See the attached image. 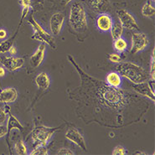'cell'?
Masks as SVG:
<instances>
[{
  "label": "cell",
  "instance_id": "obj_1",
  "mask_svg": "<svg viewBox=\"0 0 155 155\" xmlns=\"http://www.w3.org/2000/svg\"><path fill=\"white\" fill-rule=\"evenodd\" d=\"M81 77L90 85L91 96L94 98L98 110L101 108L104 112H107L110 114L115 115L118 126H126L127 119L124 114L129 108L130 105L137 103V100L141 98L136 95L132 94L128 91L123 90L122 88H115L110 87L107 83H104L101 80L93 79L87 76L88 80L86 79L79 67L77 66Z\"/></svg>",
  "mask_w": 155,
  "mask_h": 155
},
{
  "label": "cell",
  "instance_id": "obj_2",
  "mask_svg": "<svg viewBox=\"0 0 155 155\" xmlns=\"http://www.w3.org/2000/svg\"><path fill=\"white\" fill-rule=\"evenodd\" d=\"M116 70L120 76L127 79L133 84L147 81L149 77L145 69L134 62H120L116 66Z\"/></svg>",
  "mask_w": 155,
  "mask_h": 155
},
{
  "label": "cell",
  "instance_id": "obj_3",
  "mask_svg": "<svg viewBox=\"0 0 155 155\" xmlns=\"http://www.w3.org/2000/svg\"><path fill=\"white\" fill-rule=\"evenodd\" d=\"M69 23L76 31H85L87 29V17L85 8L78 2L73 3L71 6Z\"/></svg>",
  "mask_w": 155,
  "mask_h": 155
},
{
  "label": "cell",
  "instance_id": "obj_4",
  "mask_svg": "<svg viewBox=\"0 0 155 155\" xmlns=\"http://www.w3.org/2000/svg\"><path fill=\"white\" fill-rule=\"evenodd\" d=\"M28 23L32 26L33 29H34V35H33L32 39L40 41L43 44H46L48 45H50L52 49H56V43H55V40L53 36L49 33H47L41 27V25L35 20V18H34L33 15L29 17Z\"/></svg>",
  "mask_w": 155,
  "mask_h": 155
},
{
  "label": "cell",
  "instance_id": "obj_5",
  "mask_svg": "<svg viewBox=\"0 0 155 155\" xmlns=\"http://www.w3.org/2000/svg\"><path fill=\"white\" fill-rule=\"evenodd\" d=\"M58 129L59 127H49L45 126L37 127L31 132L30 138L36 146L37 145L46 146L49 140Z\"/></svg>",
  "mask_w": 155,
  "mask_h": 155
},
{
  "label": "cell",
  "instance_id": "obj_6",
  "mask_svg": "<svg viewBox=\"0 0 155 155\" xmlns=\"http://www.w3.org/2000/svg\"><path fill=\"white\" fill-rule=\"evenodd\" d=\"M149 44V39L144 33L134 32L132 35V45L130 53L133 54H137L145 50Z\"/></svg>",
  "mask_w": 155,
  "mask_h": 155
},
{
  "label": "cell",
  "instance_id": "obj_7",
  "mask_svg": "<svg viewBox=\"0 0 155 155\" xmlns=\"http://www.w3.org/2000/svg\"><path fill=\"white\" fill-rule=\"evenodd\" d=\"M117 17L118 21L123 26V28H126L130 30H137L138 25H137L136 18L134 15H131L128 11L124 8H121L117 11Z\"/></svg>",
  "mask_w": 155,
  "mask_h": 155
},
{
  "label": "cell",
  "instance_id": "obj_8",
  "mask_svg": "<svg viewBox=\"0 0 155 155\" xmlns=\"http://www.w3.org/2000/svg\"><path fill=\"white\" fill-rule=\"evenodd\" d=\"M0 64L9 71H15L22 68L25 65V59L14 56H1Z\"/></svg>",
  "mask_w": 155,
  "mask_h": 155
},
{
  "label": "cell",
  "instance_id": "obj_9",
  "mask_svg": "<svg viewBox=\"0 0 155 155\" xmlns=\"http://www.w3.org/2000/svg\"><path fill=\"white\" fill-rule=\"evenodd\" d=\"M65 137L67 140L71 141L74 144L78 146L81 149H82L84 151H87L85 138L82 136V134L78 131V129H76L75 127L70 128L66 131Z\"/></svg>",
  "mask_w": 155,
  "mask_h": 155
},
{
  "label": "cell",
  "instance_id": "obj_10",
  "mask_svg": "<svg viewBox=\"0 0 155 155\" xmlns=\"http://www.w3.org/2000/svg\"><path fill=\"white\" fill-rule=\"evenodd\" d=\"M132 88L137 94H139L141 96H143L145 97L148 98L153 102L155 101L154 90L152 89L151 85L148 81L133 84L132 85Z\"/></svg>",
  "mask_w": 155,
  "mask_h": 155
},
{
  "label": "cell",
  "instance_id": "obj_11",
  "mask_svg": "<svg viewBox=\"0 0 155 155\" xmlns=\"http://www.w3.org/2000/svg\"><path fill=\"white\" fill-rule=\"evenodd\" d=\"M65 23V15L61 12L54 13L51 16L50 20V28H51V34L54 35H59L63 29V25Z\"/></svg>",
  "mask_w": 155,
  "mask_h": 155
},
{
  "label": "cell",
  "instance_id": "obj_12",
  "mask_svg": "<svg viewBox=\"0 0 155 155\" xmlns=\"http://www.w3.org/2000/svg\"><path fill=\"white\" fill-rule=\"evenodd\" d=\"M112 24H113V19L112 16L107 13L100 14L96 21L97 28L101 32H109L112 28Z\"/></svg>",
  "mask_w": 155,
  "mask_h": 155
},
{
  "label": "cell",
  "instance_id": "obj_13",
  "mask_svg": "<svg viewBox=\"0 0 155 155\" xmlns=\"http://www.w3.org/2000/svg\"><path fill=\"white\" fill-rule=\"evenodd\" d=\"M45 51H46V47L45 44H40L36 51L30 56L29 61H30V64L33 67L37 68L38 66L41 65V63L43 62L44 59H45Z\"/></svg>",
  "mask_w": 155,
  "mask_h": 155
},
{
  "label": "cell",
  "instance_id": "obj_14",
  "mask_svg": "<svg viewBox=\"0 0 155 155\" xmlns=\"http://www.w3.org/2000/svg\"><path fill=\"white\" fill-rule=\"evenodd\" d=\"M18 97V91L14 87H8L0 91V102L2 103H12L16 101Z\"/></svg>",
  "mask_w": 155,
  "mask_h": 155
},
{
  "label": "cell",
  "instance_id": "obj_15",
  "mask_svg": "<svg viewBox=\"0 0 155 155\" xmlns=\"http://www.w3.org/2000/svg\"><path fill=\"white\" fill-rule=\"evenodd\" d=\"M88 4L98 14L106 13L111 8V3L109 0H88Z\"/></svg>",
  "mask_w": 155,
  "mask_h": 155
},
{
  "label": "cell",
  "instance_id": "obj_16",
  "mask_svg": "<svg viewBox=\"0 0 155 155\" xmlns=\"http://www.w3.org/2000/svg\"><path fill=\"white\" fill-rule=\"evenodd\" d=\"M35 84L39 89L42 91L47 90L51 85V78L45 72H40L35 79Z\"/></svg>",
  "mask_w": 155,
  "mask_h": 155
},
{
  "label": "cell",
  "instance_id": "obj_17",
  "mask_svg": "<svg viewBox=\"0 0 155 155\" xmlns=\"http://www.w3.org/2000/svg\"><path fill=\"white\" fill-rule=\"evenodd\" d=\"M106 81H107V84L110 87H115V88L121 87L122 82H123L122 77L117 71H112L108 73L106 77Z\"/></svg>",
  "mask_w": 155,
  "mask_h": 155
},
{
  "label": "cell",
  "instance_id": "obj_18",
  "mask_svg": "<svg viewBox=\"0 0 155 155\" xmlns=\"http://www.w3.org/2000/svg\"><path fill=\"white\" fill-rule=\"evenodd\" d=\"M13 129H18L20 132H23L24 127L21 123H19L18 119L15 117L12 113H8V124H7V134H9L11 131Z\"/></svg>",
  "mask_w": 155,
  "mask_h": 155
},
{
  "label": "cell",
  "instance_id": "obj_19",
  "mask_svg": "<svg viewBox=\"0 0 155 155\" xmlns=\"http://www.w3.org/2000/svg\"><path fill=\"white\" fill-rule=\"evenodd\" d=\"M141 12H142L143 16H144L146 18H153V17L154 16L155 14V8L153 4V2L150 1V0H148V1L143 5Z\"/></svg>",
  "mask_w": 155,
  "mask_h": 155
},
{
  "label": "cell",
  "instance_id": "obj_20",
  "mask_svg": "<svg viewBox=\"0 0 155 155\" xmlns=\"http://www.w3.org/2000/svg\"><path fill=\"white\" fill-rule=\"evenodd\" d=\"M109 32L111 34V36H112V40H117V39L122 37V35H123V26L121 25V23L119 21H113L112 28H111Z\"/></svg>",
  "mask_w": 155,
  "mask_h": 155
},
{
  "label": "cell",
  "instance_id": "obj_21",
  "mask_svg": "<svg viewBox=\"0 0 155 155\" xmlns=\"http://www.w3.org/2000/svg\"><path fill=\"white\" fill-rule=\"evenodd\" d=\"M128 47V44L127 42V40L123 38V37H120L118 39L114 40V43H113V48L118 53H123L124 51H126V50Z\"/></svg>",
  "mask_w": 155,
  "mask_h": 155
},
{
  "label": "cell",
  "instance_id": "obj_22",
  "mask_svg": "<svg viewBox=\"0 0 155 155\" xmlns=\"http://www.w3.org/2000/svg\"><path fill=\"white\" fill-rule=\"evenodd\" d=\"M17 33L18 31L15 33V35L13 37H11L10 39H8L6 40H4L3 42L0 43V54H4L8 51V50L10 49V47L12 45H14V43H15V39L16 35H17Z\"/></svg>",
  "mask_w": 155,
  "mask_h": 155
},
{
  "label": "cell",
  "instance_id": "obj_23",
  "mask_svg": "<svg viewBox=\"0 0 155 155\" xmlns=\"http://www.w3.org/2000/svg\"><path fill=\"white\" fill-rule=\"evenodd\" d=\"M31 4H32V0H20V4H21L22 7V15L21 18H20V25H21L23 19L25 18L26 16L28 15V14H29V8L31 7Z\"/></svg>",
  "mask_w": 155,
  "mask_h": 155
},
{
  "label": "cell",
  "instance_id": "obj_24",
  "mask_svg": "<svg viewBox=\"0 0 155 155\" xmlns=\"http://www.w3.org/2000/svg\"><path fill=\"white\" fill-rule=\"evenodd\" d=\"M15 152L18 155L27 154L28 151H27V148H26L25 144L24 143V142L21 140H18L16 142L15 144Z\"/></svg>",
  "mask_w": 155,
  "mask_h": 155
},
{
  "label": "cell",
  "instance_id": "obj_25",
  "mask_svg": "<svg viewBox=\"0 0 155 155\" xmlns=\"http://www.w3.org/2000/svg\"><path fill=\"white\" fill-rule=\"evenodd\" d=\"M49 153V150L46 148V146L44 145H37L35 148L30 152V155H47Z\"/></svg>",
  "mask_w": 155,
  "mask_h": 155
},
{
  "label": "cell",
  "instance_id": "obj_26",
  "mask_svg": "<svg viewBox=\"0 0 155 155\" xmlns=\"http://www.w3.org/2000/svg\"><path fill=\"white\" fill-rule=\"evenodd\" d=\"M155 50H153L152 52L151 62H150V71H149V78L152 80V81H154L155 80Z\"/></svg>",
  "mask_w": 155,
  "mask_h": 155
},
{
  "label": "cell",
  "instance_id": "obj_27",
  "mask_svg": "<svg viewBox=\"0 0 155 155\" xmlns=\"http://www.w3.org/2000/svg\"><path fill=\"white\" fill-rule=\"evenodd\" d=\"M108 60L112 63H116V64H118L120 62L123 61V57L120 55L119 54L117 53H112L108 55Z\"/></svg>",
  "mask_w": 155,
  "mask_h": 155
},
{
  "label": "cell",
  "instance_id": "obj_28",
  "mask_svg": "<svg viewBox=\"0 0 155 155\" xmlns=\"http://www.w3.org/2000/svg\"><path fill=\"white\" fill-rule=\"evenodd\" d=\"M8 111H6L3 107H0V124H4L6 122L8 117Z\"/></svg>",
  "mask_w": 155,
  "mask_h": 155
},
{
  "label": "cell",
  "instance_id": "obj_29",
  "mask_svg": "<svg viewBox=\"0 0 155 155\" xmlns=\"http://www.w3.org/2000/svg\"><path fill=\"white\" fill-rule=\"evenodd\" d=\"M113 155H123V154H126L127 151L125 148H123V146H117L115 147V148L113 149V151L112 153Z\"/></svg>",
  "mask_w": 155,
  "mask_h": 155
},
{
  "label": "cell",
  "instance_id": "obj_30",
  "mask_svg": "<svg viewBox=\"0 0 155 155\" xmlns=\"http://www.w3.org/2000/svg\"><path fill=\"white\" fill-rule=\"evenodd\" d=\"M57 154L59 155H61V154H64V155H74V152L71 151V149H69L67 148H60L59 150L57 151Z\"/></svg>",
  "mask_w": 155,
  "mask_h": 155
},
{
  "label": "cell",
  "instance_id": "obj_31",
  "mask_svg": "<svg viewBox=\"0 0 155 155\" xmlns=\"http://www.w3.org/2000/svg\"><path fill=\"white\" fill-rule=\"evenodd\" d=\"M7 134V127L4 124H0V138H2Z\"/></svg>",
  "mask_w": 155,
  "mask_h": 155
},
{
  "label": "cell",
  "instance_id": "obj_32",
  "mask_svg": "<svg viewBox=\"0 0 155 155\" xmlns=\"http://www.w3.org/2000/svg\"><path fill=\"white\" fill-rule=\"evenodd\" d=\"M7 37V32L4 29H0V40H4Z\"/></svg>",
  "mask_w": 155,
  "mask_h": 155
},
{
  "label": "cell",
  "instance_id": "obj_33",
  "mask_svg": "<svg viewBox=\"0 0 155 155\" xmlns=\"http://www.w3.org/2000/svg\"><path fill=\"white\" fill-rule=\"evenodd\" d=\"M9 54H11V55H15L16 53H17V49H16V47L14 46V45H12V46L10 47V49L8 50V51Z\"/></svg>",
  "mask_w": 155,
  "mask_h": 155
},
{
  "label": "cell",
  "instance_id": "obj_34",
  "mask_svg": "<svg viewBox=\"0 0 155 155\" xmlns=\"http://www.w3.org/2000/svg\"><path fill=\"white\" fill-rule=\"evenodd\" d=\"M5 76V68L4 66H0V77Z\"/></svg>",
  "mask_w": 155,
  "mask_h": 155
},
{
  "label": "cell",
  "instance_id": "obj_35",
  "mask_svg": "<svg viewBox=\"0 0 155 155\" xmlns=\"http://www.w3.org/2000/svg\"><path fill=\"white\" fill-rule=\"evenodd\" d=\"M72 0H62V4H69L70 2H71Z\"/></svg>",
  "mask_w": 155,
  "mask_h": 155
},
{
  "label": "cell",
  "instance_id": "obj_36",
  "mask_svg": "<svg viewBox=\"0 0 155 155\" xmlns=\"http://www.w3.org/2000/svg\"><path fill=\"white\" fill-rule=\"evenodd\" d=\"M114 136V134L113 133H111V137H113Z\"/></svg>",
  "mask_w": 155,
  "mask_h": 155
},
{
  "label": "cell",
  "instance_id": "obj_37",
  "mask_svg": "<svg viewBox=\"0 0 155 155\" xmlns=\"http://www.w3.org/2000/svg\"><path fill=\"white\" fill-rule=\"evenodd\" d=\"M151 1H152V2H153V1H154V0H151Z\"/></svg>",
  "mask_w": 155,
  "mask_h": 155
}]
</instances>
